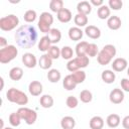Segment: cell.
<instances>
[{"label": "cell", "instance_id": "cell-5", "mask_svg": "<svg viewBox=\"0 0 129 129\" xmlns=\"http://www.w3.org/2000/svg\"><path fill=\"white\" fill-rule=\"evenodd\" d=\"M19 24V18L15 14H9L0 18V29L3 31H11Z\"/></svg>", "mask_w": 129, "mask_h": 129}, {"label": "cell", "instance_id": "cell-34", "mask_svg": "<svg viewBox=\"0 0 129 129\" xmlns=\"http://www.w3.org/2000/svg\"><path fill=\"white\" fill-rule=\"evenodd\" d=\"M46 53H47L52 59H57V58L60 56V48H59L57 45L52 44V45L49 47V49L47 50Z\"/></svg>", "mask_w": 129, "mask_h": 129}, {"label": "cell", "instance_id": "cell-12", "mask_svg": "<svg viewBox=\"0 0 129 129\" xmlns=\"http://www.w3.org/2000/svg\"><path fill=\"white\" fill-rule=\"evenodd\" d=\"M56 17H57V20L61 23H68L72 20L73 18V14L71 12L70 9L68 8H62L58 13H56Z\"/></svg>", "mask_w": 129, "mask_h": 129}, {"label": "cell", "instance_id": "cell-42", "mask_svg": "<svg viewBox=\"0 0 129 129\" xmlns=\"http://www.w3.org/2000/svg\"><path fill=\"white\" fill-rule=\"evenodd\" d=\"M108 6L110 9L113 10H120L123 6V2L121 0H109Z\"/></svg>", "mask_w": 129, "mask_h": 129}, {"label": "cell", "instance_id": "cell-41", "mask_svg": "<svg viewBox=\"0 0 129 129\" xmlns=\"http://www.w3.org/2000/svg\"><path fill=\"white\" fill-rule=\"evenodd\" d=\"M67 69H68V71L71 72V73H75V72L81 70L80 67H79V64H78V62L76 61L75 58H72L71 60L68 61V63H67Z\"/></svg>", "mask_w": 129, "mask_h": 129}, {"label": "cell", "instance_id": "cell-22", "mask_svg": "<svg viewBox=\"0 0 129 129\" xmlns=\"http://www.w3.org/2000/svg\"><path fill=\"white\" fill-rule=\"evenodd\" d=\"M47 36L50 39L51 44H55V43H57V42L60 41V39H61V32L57 28H51L48 31Z\"/></svg>", "mask_w": 129, "mask_h": 129}, {"label": "cell", "instance_id": "cell-21", "mask_svg": "<svg viewBox=\"0 0 129 129\" xmlns=\"http://www.w3.org/2000/svg\"><path fill=\"white\" fill-rule=\"evenodd\" d=\"M60 126L62 129H74L76 126V120L72 116H64L60 120Z\"/></svg>", "mask_w": 129, "mask_h": 129}, {"label": "cell", "instance_id": "cell-23", "mask_svg": "<svg viewBox=\"0 0 129 129\" xmlns=\"http://www.w3.org/2000/svg\"><path fill=\"white\" fill-rule=\"evenodd\" d=\"M77 83L74 80V78L72 77V75H68L64 77V79L62 80V87L67 90V91H73L76 89L77 87Z\"/></svg>", "mask_w": 129, "mask_h": 129}, {"label": "cell", "instance_id": "cell-43", "mask_svg": "<svg viewBox=\"0 0 129 129\" xmlns=\"http://www.w3.org/2000/svg\"><path fill=\"white\" fill-rule=\"evenodd\" d=\"M120 85H121V88H122L123 92H128L129 93V79L123 78L120 82Z\"/></svg>", "mask_w": 129, "mask_h": 129}, {"label": "cell", "instance_id": "cell-24", "mask_svg": "<svg viewBox=\"0 0 129 129\" xmlns=\"http://www.w3.org/2000/svg\"><path fill=\"white\" fill-rule=\"evenodd\" d=\"M89 126H90L91 129H103L104 119L101 116H94L90 119Z\"/></svg>", "mask_w": 129, "mask_h": 129}, {"label": "cell", "instance_id": "cell-27", "mask_svg": "<svg viewBox=\"0 0 129 129\" xmlns=\"http://www.w3.org/2000/svg\"><path fill=\"white\" fill-rule=\"evenodd\" d=\"M60 79H61V74H60V72H59L58 70H56V69H51V70L48 71V73H47V80H48L50 83L55 84V83L59 82Z\"/></svg>", "mask_w": 129, "mask_h": 129}, {"label": "cell", "instance_id": "cell-7", "mask_svg": "<svg viewBox=\"0 0 129 129\" xmlns=\"http://www.w3.org/2000/svg\"><path fill=\"white\" fill-rule=\"evenodd\" d=\"M18 115L20 116L21 120H24V122L27 125H32L35 123L36 119H37V113L27 107H20L17 110Z\"/></svg>", "mask_w": 129, "mask_h": 129}, {"label": "cell", "instance_id": "cell-11", "mask_svg": "<svg viewBox=\"0 0 129 129\" xmlns=\"http://www.w3.org/2000/svg\"><path fill=\"white\" fill-rule=\"evenodd\" d=\"M42 90H43L42 84L38 81H32L28 86V91H29L30 95H32L33 97H37V96L41 95Z\"/></svg>", "mask_w": 129, "mask_h": 129}, {"label": "cell", "instance_id": "cell-29", "mask_svg": "<svg viewBox=\"0 0 129 129\" xmlns=\"http://www.w3.org/2000/svg\"><path fill=\"white\" fill-rule=\"evenodd\" d=\"M111 14V9L109 8L108 5H102L101 7L98 8L97 10V15L100 19H108Z\"/></svg>", "mask_w": 129, "mask_h": 129}, {"label": "cell", "instance_id": "cell-1", "mask_svg": "<svg viewBox=\"0 0 129 129\" xmlns=\"http://www.w3.org/2000/svg\"><path fill=\"white\" fill-rule=\"evenodd\" d=\"M14 38L19 47L28 49L35 45L37 42L38 34L34 26L30 24H24L16 29Z\"/></svg>", "mask_w": 129, "mask_h": 129}, {"label": "cell", "instance_id": "cell-15", "mask_svg": "<svg viewBox=\"0 0 129 129\" xmlns=\"http://www.w3.org/2000/svg\"><path fill=\"white\" fill-rule=\"evenodd\" d=\"M121 25H122V21H121L120 17L117 15L110 16L107 19V26L111 30H118L121 27Z\"/></svg>", "mask_w": 129, "mask_h": 129}, {"label": "cell", "instance_id": "cell-38", "mask_svg": "<svg viewBox=\"0 0 129 129\" xmlns=\"http://www.w3.org/2000/svg\"><path fill=\"white\" fill-rule=\"evenodd\" d=\"M99 53L98 45L96 43H89L88 48H87V56L88 57H95Z\"/></svg>", "mask_w": 129, "mask_h": 129}, {"label": "cell", "instance_id": "cell-20", "mask_svg": "<svg viewBox=\"0 0 129 129\" xmlns=\"http://www.w3.org/2000/svg\"><path fill=\"white\" fill-rule=\"evenodd\" d=\"M51 42L50 39L48 38L47 35L42 36L39 40H38V50L41 52H47V50L49 49V47L51 46Z\"/></svg>", "mask_w": 129, "mask_h": 129}, {"label": "cell", "instance_id": "cell-10", "mask_svg": "<svg viewBox=\"0 0 129 129\" xmlns=\"http://www.w3.org/2000/svg\"><path fill=\"white\" fill-rule=\"evenodd\" d=\"M111 67H112V70L114 72H118L119 73V72H123V71H125L127 69L128 62L124 57H117L112 61Z\"/></svg>", "mask_w": 129, "mask_h": 129}, {"label": "cell", "instance_id": "cell-30", "mask_svg": "<svg viewBox=\"0 0 129 129\" xmlns=\"http://www.w3.org/2000/svg\"><path fill=\"white\" fill-rule=\"evenodd\" d=\"M89 42L87 41H80L76 45V54L77 56H82V55H87V48H88Z\"/></svg>", "mask_w": 129, "mask_h": 129}, {"label": "cell", "instance_id": "cell-25", "mask_svg": "<svg viewBox=\"0 0 129 129\" xmlns=\"http://www.w3.org/2000/svg\"><path fill=\"white\" fill-rule=\"evenodd\" d=\"M53 103H54V100L53 98L50 96V95H42L39 99V104L42 108L44 109H48V108H51L53 106Z\"/></svg>", "mask_w": 129, "mask_h": 129}, {"label": "cell", "instance_id": "cell-14", "mask_svg": "<svg viewBox=\"0 0 129 129\" xmlns=\"http://www.w3.org/2000/svg\"><path fill=\"white\" fill-rule=\"evenodd\" d=\"M69 37L71 40L73 41H79L83 38V35H84V31L80 28V27H77V26H74V27H71L69 29Z\"/></svg>", "mask_w": 129, "mask_h": 129}, {"label": "cell", "instance_id": "cell-19", "mask_svg": "<svg viewBox=\"0 0 129 129\" xmlns=\"http://www.w3.org/2000/svg\"><path fill=\"white\" fill-rule=\"evenodd\" d=\"M101 79L106 84H113L116 80V75L112 70H105L101 74Z\"/></svg>", "mask_w": 129, "mask_h": 129}, {"label": "cell", "instance_id": "cell-39", "mask_svg": "<svg viewBox=\"0 0 129 129\" xmlns=\"http://www.w3.org/2000/svg\"><path fill=\"white\" fill-rule=\"evenodd\" d=\"M75 59H76V61L78 62L80 69H85V68H87L88 64H89V62H90V59H89V57H88L87 55L77 56V57H75Z\"/></svg>", "mask_w": 129, "mask_h": 129}, {"label": "cell", "instance_id": "cell-40", "mask_svg": "<svg viewBox=\"0 0 129 129\" xmlns=\"http://www.w3.org/2000/svg\"><path fill=\"white\" fill-rule=\"evenodd\" d=\"M66 104L70 109H75L79 105V100L75 96H69L66 100Z\"/></svg>", "mask_w": 129, "mask_h": 129}, {"label": "cell", "instance_id": "cell-2", "mask_svg": "<svg viewBox=\"0 0 129 129\" xmlns=\"http://www.w3.org/2000/svg\"><path fill=\"white\" fill-rule=\"evenodd\" d=\"M116 53H117V50L113 44H106L99 51V53L97 55V60H98L99 64H101V66L109 64L112 61L113 57L116 55Z\"/></svg>", "mask_w": 129, "mask_h": 129}, {"label": "cell", "instance_id": "cell-18", "mask_svg": "<svg viewBox=\"0 0 129 129\" xmlns=\"http://www.w3.org/2000/svg\"><path fill=\"white\" fill-rule=\"evenodd\" d=\"M106 123H107L108 127L114 129V128H117L120 125L121 118L118 114H110V115H108V117L106 119Z\"/></svg>", "mask_w": 129, "mask_h": 129}, {"label": "cell", "instance_id": "cell-46", "mask_svg": "<svg viewBox=\"0 0 129 129\" xmlns=\"http://www.w3.org/2000/svg\"><path fill=\"white\" fill-rule=\"evenodd\" d=\"M8 44H7V40H6V38L4 37V36H0V47L1 48H4V47H6Z\"/></svg>", "mask_w": 129, "mask_h": 129}, {"label": "cell", "instance_id": "cell-4", "mask_svg": "<svg viewBox=\"0 0 129 129\" xmlns=\"http://www.w3.org/2000/svg\"><path fill=\"white\" fill-rule=\"evenodd\" d=\"M18 54V48L15 45L9 44L4 48L0 49V62L2 64L12 61Z\"/></svg>", "mask_w": 129, "mask_h": 129}, {"label": "cell", "instance_id": "cell-26", "mask_svg": "<svg viewBox=\"0 0 129 129\" xmlns=\"http://www.w3.org/2000/svg\"><path fill=\"white\" fill-rule=\"evenodd\" d=\"M23 77V70L19 67H14L9 71V78L12 81H19Z\"/></svg>", "mask_w": 129, "mask_h": 129}, {"label": "cell", "instance_id": "cell-50", "mask_svg": "<svg viewBox=\"0 0 129 129\" xmlns=\"http://www.w3.org/2000/svg\"><path fill=\"white\" fill-rule=\"evenodd\" d=\"M3 129H13V128H11V127H5V128H3Z\"/></svg>", "mask_w": 129, "mask_h": 129}, {"label": "cell", "instance_id": "cell-13", "mask_svg": "<svg viewBox=\"0 0 129 129\" xmlns=\"http://www.w3.org/2000/svg\"><path fill=\"white\" fill-rule=\"evenodd\" d=\"M86 35L92 39H98L100 36H101V30L99 27L95 26V25H88L86 26L85 28V31Z\"/></svg>", "mask_w": 129, "mask_h": 129}, {"label": "cell", "instance_id": "cell-28", "mask_svg": "<svg viewBox=\"0 0 129 129\" xmlns=\"http://www.w3.org/2000/svg\"><path fill=\"white\" fill-rule=\"evenodd\" d=\"M74 22L76 24L77 27H84V26H87L88 24V16L87 15H84V14H80V13H77L74 17Z\"/></svg>", "mask_w": 129, "mask_h": 129}, {"label": "cell", "instance_id": "cell-36", "mask_svg": "<svg viewBox=\"0 0 129 129\" xmlns=\"http://www.w3.org/2000/svg\"><path fill=\"white\" fill-rule=\"evenodd\" d=\"M71 75H72V77L74 78V80L76 81L77 84L84 83V81L86 80V77H87L86 76V73L84 71H82V70H79V71H77L75 73H72Z\"/></svg>", "mask_w": 129, "mask_h": 129}, {"label": "cell", "instance_id": "cell-6", "mask_svg": "<svg viewBox=\"0 0 129 129\" xmlns=\"http://www.w3.org/2000/svg\"><path fill=\"white\" fill-rule=\"evenodd\" d=\"M53 23V16L49 12H42L38 19V28L43 33H48V31L51 29V25Z\"/></svg>", "mask_w": 129, "mask_h": 129}, {"label": "cell", "instance_id": "cell-3", "mask_svg": "<svg viewBox=\"0 0 129 129\" xmlns=\"http://www.w3.org/2000/svg\"><path fill=\"white\" fill-rule=\"evenodd\" d=\"M6 98L9 102L20 105L21 107H24V105H26L28 103V97L27 95L15 88H10L8 89V91L6 92Z\"/></svg>", "mask_w": 129, "mask_h": 129}, {"label": "cell", "instance_id": "cell-32", "mask_svg": "<svg viewBox=\"0 0 129 129\" xmlns=\"http://www.w3.org/2000/svg\"><path fill=\"white\" fill-rule=\"evenodd\" d=\"M63 7V1L62 0H51L49 2V9L52 12L58 13Z\"/></svg>", "mask_w": 129, "mask_h": 129}, {"label": "cell", "instance_id": "cell-47", "mask_svg": "<svg viewBox=\"0 0 129 129\" xmlns=\"http://www.w3.org/2000/svg\"><path fill=\"white\" fill-rule=\"evenodd\" d=\"M0 82H1V88H0V90H3V87H4V80H3V78H0Z\"/></svg>", "mask_w": 129, "mask_h": 129}, {"label": "cell", "instance_id": "cell-48", "mask_svg": "<svg viewBox=\"0 0 129 129\" xmlns=\"http://www.w3.org/2000/svg\"><path fill=\"white\" fill-rule=\"evenodd\" d=\"M0 123H1V129L5 128L4 127V121H3V119H0Z\"/></svg>", "mask_w": 129, "mask_h": 129}, {"label": "cell", "instance_id": "cell-35", "mask_svg": "<svg viewBox=\"0 0 129 129\" xmlns=\"http://www.w3.org/2000/svg\"><path fill=\"white\" fill-rule=\"evenodd\" d=\"M79 97H80L81 102H83V103H90L93 100V94L89 90H83V91H81Z\"/></svg>", "mask_w": 129, "mask_h": 129}, {"label": "cell", "instance_id": "cell-49", "mask_svg": "<svg viewBox=\"0 0 129 129\" xmlns=\"http://www.w3.org/2000/svg\"><path fill=\"white\" fill-rule=\"evenodd\" d=\"M127 75H128V77H129V68H127Z\"/></svg>", "mask_w": 129, "mask_h": 129}, {"label": "cell", "instance_id": "cell-37", "mask_svg": "<svg viewBox=\"0 0 129 129\" xmlns=\"http://www.w3.org/2000/svg\"><path fill=\"white\" fill-rule=\"evenodd\" d=\"M8 120H9L10 125L13 126V127H17V126H19L20 123H21V118H20V116L18 115L17 112H13V113H11V114L9 115Z\"/></svg>", "mask_w": 129, "mask_h": 129}, {"label": "cell", "instance_id": "cell-31", "mask_svg": "<svg viewBox=\"0 0 129 129\" xmlns=\"http://www.w3.org/2000/svg\"><path fill=\"white\" fill-rule=\"evenodd\" d=\"M73 55H74V50H73V48L71 46L66 45V46H62L60 48V56L63 59L71 60L73 58Z\"/></svg>", "mask_w": 129, "mask_h": 129}, {"label": "cell", "instance_id": "cell-44", "mask_svg": "<svg viewBox=\"0 0 129 129\" xmlns=\"http://www.w3.org/2000/svg\"><path fill=\"white\" fill-rule=\"evenodd\" d=\"M122 126H123V128H125V129H129V115L125 116V117L122 119Z\"/></svg>", "mask_w": 129, "mask_h": 129}, {"label": "cell", "instance_id": "cell-16", "mask_svg": "<svg viewBox=\"0 0 129 129\" xmlns=\"http://www.w3.org/2000/svg\"><path fill=\"white\" fill-rule=\"evenodd\" d=\"M38 66L42 70H48L52 66V58L47 53H43L38 59Z\"/></svg>", "mask_w": 129, "mask_h": 129}, {"label": "cell", "instance_id": "cell-33", "mask_svg": "<svg viewBox=\"0 0 129 129\" xmlns=\"http://www.w3.org/2000/svg\"><path fill=\"white\" fill-rule=\"evenodd\" d=\"M36 17H37L36 11L35 10H32V9H29V10L25 11V13L23 15V19L27 23H33L36 20Z\"/></svg>", "mask_w": 129, "mask_h": 129}, {"label": "cell", "instance_id": "cell-9", "mask_svg": "<svg viewBox=\"0 0 129 129\" xmlns=\"http://www.w3.org/2000/svg\"><path fill=\"white\" fill-rule=\"evenodd\" d=\"M23 64L28 68V69H33L35 68V66L38 63L37 59H36V56L31 53V52H25L23 55H22V58H21Z\"/></svg>", "mask_w": 129, "mask_h": 129}, {"label": "cell", "instance_id": "cell-8", "mask_svg": "<svg viewBox=\"0 0 129 129\" xmlns=\"http://www.w3.org/2000/svg\"><path fill=\"white\" fill-rule=\"evenodd\" d=\"M124 92L121 89L115 88L113 89L109 94V100L113 104H121L124 101Z\"/></svg>", "mask_w": 129, "mask_h": 129}, {"label": "cell", "instance_id": "cell-45", "mask_svg": "<svg viewBox=\"0 0 129 129\" xmlns=\"http://www.w3.org/2000/svg\"><path fill=\"white\" fill-rule=\"evenodd\" d=\"M90 3H91L92 6H96V7H98V8L101 7L102 5H104L103 0H91Z\"/></svg>", "mask_w": 129, "mask_h": 129}, {"label": "cell", "instance_id": "cell-17", "mask_svg": "<svg viewBox=\"0 0 129 129\" xmlns=\"http://www.w3.org/2000/svg\"><path fill=\"white\" fill-rule=\"evenodd\" d=\"M77 11L80 14L88 15L92 11V5H91V3L89 1H81L77 5Z\"/></svg>", "mask_w": 129, "mask_h": 129}]
</instances>
